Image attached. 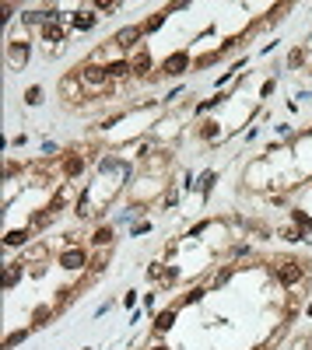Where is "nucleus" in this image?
<instances>
[{"label": "nucleus", "mask_w": 312, "mask_h": 350, "mask_svg": "<svg viewBox=\"0 0 312 350\" xmlns=\"http://www.w3.org/2000/svg\"><path fill=\"white\" fill-rule=\"evenodd\" d=\"M81 168H84V161H81V158H71V161H67V175H78Z\"/></svg>", "instance_id": "obj_14"}, {"label": "nucleus", "mask_w": 312, "mask_h": 350, "mask_svg": "<svg viewBox=\"0 0 312 350\" xmlns=\"http://www.w3.org/2000/svg\"><path fill=\"white\" fill-rule=\"evenodd\" d=\"M281 280L284 284H295V280H302V263H281Z\"/></svg>", "instance_id": "obj_7"}, {"label": "nucleus", "mask_w": 312, "mask_h": 350, "mask_svg": "<svg viewBox=\"0 0 312 350\" xmlns=\"http://www.w3.org/2000/svg\"><path fill=\"white\" fill-rule=\"evenodd\" d=\"M109 70V77H112V81H119V77H127V74H130V60H119V63H112V67H105Z\"/></svg>", "instance_id": "obj_8"}, {"label": "nucleus", "mask_w": 312, "mask_h": 350, "mask_svg": "<svg viewBox=\"0 0 312 350\" xmlns=\"http://www.w3.org/2000/svg\"><path fill=\"white\" fill-rule=\"evenodd\" d=\"M28 242V231L21 228V231H7V245H25Z\"/></svg>", "instance_id": "obj_10"}, {"label": "nucleus", "mask_w": 312, "mask_h": 350, "mask_svg": "<svg viewBox=\"0 0 312 350\" xmlns=\"http://www.w3.org/2000/svg\"><path fill=\"white\" fill-rule=\"evenodd\" d=\"M130 70H137V74H148V70H151V60H148L144 46H137V56L130 53Z\"/></svg>", "instance_id": "obj_6"}, {"label": "nucleus", "mask_w": 312, "mask_h": 350, "mask_svg": "<svg viewBox=\"0 0 312 350\" xmlns=\"http://www.w3.org/2000/svg\"><path fill=\"white\" fill-rule=\"evenodd\" d=\"M109 242H112V228H98L91 235V245H109Z\"/></svg>", "instance_id": "obj_9"}, {"label": "nucleus", "mask_w": 312, "mask_h": 350, "mask_svg": "<svg viewBox=\"0 0 312 350\" xmlns=\"http://www.w3.org/2000/svg\"><path fill=\"white\" fill-rule=\"evenodd\" d=\"M91 25H95V18H91V14H74V28L84 32V28H91Z\"/></svg>", "instance_id": "obj_12"}, {"label": "nucleus", "mask_w": 312, "mask_h": 350, "mask_svg": "<svg viewBox=\"0 0 312 350\" xmlns=\"http://www.w3.org/2000/svg\"><path fill=\"white\" fill-rule=\"evenodd\" d=\"M25 102H28V105H39V102H42V88H28V91H25Z\"/></svg>", "instance_id": "obj_13"}, {"label": "nucleus", "mask_w": 312, "mask_h": 350, "mask_svg": "<svg viewBox=\"0 0 312 350\" xmlns=\"http://www.w3.org/2000/svg\"><path fill=\"white\" fill-rule=\"evenodd\" d=\"M60 95H64V98H71V102H74V98H81V95H84V88H81L78 74H67V77H64V81H60Z\"/></svg>", "instance_id": "obj_2"}, {"label": "nucleus", "mask_w": 312, "mask_h": 350, "mask_svg": "<svg viewBox=\"0 0 312 350\" xmlns=\"http://www.w3.org/2000/svg\"><path fill=\"white\" fill-rule=\"evenodd\" d=\"M78 81L84 91H91V95H98V91H105L109 88V70L105 67H95V63H84L78 70Z\"/></svg>", "instance_id": "obj_1"}, {"label": "nucleus", "mask_w": 312, "mask_h": 350, "mask_svg": "<svg viewBox=\"0 0 312 350\" xmlns=\"http://www.w3.org/2000/svg\"><path fill=\"white\" fill-rule=\"evenodd\" d=\"M60 263H64V270H84V263H88V256H84L81 249H67V252L60 256Z\"/></svg>", "instance_id": "obj_3"}, {"label": "nucleus", "mask_w": 312, "mask_h": 350, "mask_svg": "<svg viewBox=\"0 0 312 350\" xmlns=\"http://www.w3.org/2000/svg\"><path fill=\"white\" fill-rule=\"evenodd\" d=\"M141 32L144 28H123L119 35H116V46H123V49H134V46H141L137 39H141Z\"/></svg>", "instance_id": "obj_4"}, {"label": "nucleus", "mask_w": 312, "mask_h": 350, "mask_svg": "<svg viewBox=\"0 0 312 350\" xmlns=\"http://www.w3.org/2000/svg\"><path fill=\"white\" fill-rule=\"evenodd\" d=\"M151 350H168V347H165V343H161V347H151Z\"/></svg>", "instance_id": "obj_15"}, {"label": "nucleus", "mask_w": 312, "mask_h": 350, "mask_svg": "<svg viewBox=\"0 0 312 350\" xmlns=\"http://www.w3.org/2000/svg\"><path fill=\"white\" fill-rule=\"evenodd\" d=\"M172 322H175V312H161V315H158V319H155V326H158V329H161V333H165V329H168Z\"/></svg>", "instance_id": "obj_11"}, {"label": "nucleus", "mask_w": 312, "mask_h": 350, "mask_svg": "<svg viewBox=\"0 0 312 350\" xmlns=\"http://www.w3.org/2000/svg\"><path fill=\"white\" fill-rule=\"evenodd\" d=\"M7 60H11V67H21V63L28 60V46L14 39V42H11V53H7Z\"/></svg>", "instance_id": "obj_5"}]
</instances>
